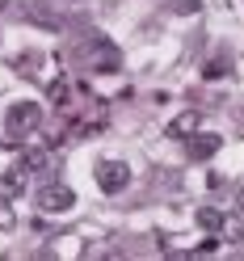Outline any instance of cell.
I'll return each instance as SVG.
<instances>
[{
	"label": "cell",
	"mask_w": 244,
	"mask_h": 261,
	"mask_svg": "<svg viewBox=\"0 0 244 261\" xmlns=\"http://www.w3.org/2000/svg\"><path fill=\"white\" fill-rule=\"evenodd\" d=\"M42 122V106L38 101H13L9 114H5V135L9 139H25V135H34Z\"/></svg>",
	"instance_id": "1"
},
{
	"label": "cell",
	"mask_w": 244,
	"mask_h": 261,
	"mask_svg": "<svg viewBox=\"0 0 244 261\" xmlns=\"http://www.w3.org/2000/svg\"><path fill=\"white\" fill-rule=\"evenodd\" d=\"M97 186H101V194H122L131 186V169L122 160H101L97 165Z\"/></svg>",
	"instance_id": "2"
},
{
	"label": "cell",
	"mask_w": 244,
	"mask_h": 261,
	"mask_svg": "<svg viewBox=\"0 0 244 261\" xmlns=\"http://www.w3.org/2000/svg\"><path fill=\"white\" fill-rule=\"evenodd\" d=\"M34 202H38V211L59 215V211H72V206H76V194H72V186H42V190L34 194Z\"/></svg>",
	"instance_id": "3"
},
{
	"label": "cell",
	"mask_w": 244,
	"mask_h": 261,
	"mask_svg": "<svg viewBox=\"0 0 244 261\" xmlns=\"http://www.w3.org/2000/svg\"><path fill=\"white\" fill-rule=\"evenodd\" d=\"M25 186H30V169L21 165V160H17V165H9L5 173H0V194H5V198H21Z\"/></svg>",
	"instance_id": "4"
},
{
	"label": "cell",
	"mask_w": 244,
	"mask_h": 261,
	"mask_svg": "<svg viewBox=\"0 0 244 261\" xmlns=\"http://www.w3.org/2000/svg\"><path fill=\"white\" fill-rule=\"evenodd\" d=\"M219 143H223L219 135H194V139H189V156H194V160H206V156L219 152Z\"/></svg>",
	"instance_id": "5"
},
{
	"label": "cell",
	"mask_w": 244,
	"mask_h": 261,
	"mask_svg": "<svg viewBox=\"0 0 244 261\" xmlns=\"http://www.w3.org/2000/svg\"><path fill=\"white\" fill-rule=\"evenodd\" d=\"M198 130V114H181V118H173V126H169V135H177V139H185V135H194Z\"/></svg>",
	"instance_id": "6"
},
{
	"label": "cell",
	"mask_w": 244,
	"mask_h": 261,
	"mask_svg": "<svg viewBox=\"0 0 244 261\" xmlns=\"http://www.w3.org/2000/svg\"><path fill=\"white\" fill-rule=\"evenodd\" d=\"M198 227H206V232H219V227H223V215H219L215 206H202V211H198Z\"/></svg>",
	"instance_id": "7"
},
{
	"label": "cell",
	"mask_w": 244,
	"mask_h": 261,
	"mask_svg": "<svg viewBox=\"0 0 244 261\" xmlns=\"http://www.w3.org/2000/svg\"><path fill=\"white\" fill-rule=\"evenodd\" d=\"M68 97H72L68 80H55V85H51V101H55V106H68Z\"/></svg>",
	"instance_id": "8"
},
{
	"label": "cell",
	"mask_w": 244,
	"mask_h": 261,
	"mask_svg": "<svg viewBox=\"0 0 244 261\" xmlns=\"http://www.w3.org/2000/svg\"><path fill=\"white\" fill-rule=\"evenodd\" d=\"M21 165L34 173V169H42V165H46V156H42V152H25V156H21Z\"/></svg>",
	"instance_id": "9"
},
{
	"label": "cell",
	"mask_w": 244,
	"mask_h": 261,
	"mask_svg": "<svg viewBox=\"0 0 244 261\" xmlns=\"http://www.w3.org/2000/svg\"><path fill=\"white\" fill-rule=\"evenodd\" d=\"M232 232H236V236L244 240V215H236V219H232Z\"/></svg>",
	"instance_id": "10"
}]
</instances>
